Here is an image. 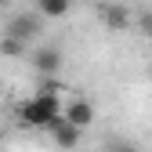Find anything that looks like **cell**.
I'll return each mask as SVG.
<instances>
[{"label": "cell", "instance_id": "1", "mask_svg": "<svg viewBox=\"0 0 152 152\" xmlns=\"http://www.w3.org/2000/svg\"><path fill=\"white\" fill-rule=\"evenodd\" d=\"M18 120L26 127H36V130H51L54 120H62V102H58V91L54 87H44L40 94L18 102Z\"/></svg>", "mask_w": 152, "mask_h": 152}, {"label": "cell", "instance_id": "2", "mask_svg": "<svg viewBox=\"0 0 152 152\" xmlns=\"http://www.w3.org/2000/svg\"><path fill=\"white\" fill-rule=\"evenodd\" d=\"M62 120L72 123L76 130H87V127L94 123V105H91L87 98H69V102L62 105Z\"/></svg>", "mask_w": 152, "mask_h": 152}, {"label": "cell", "instance_id": "3", "mask_svg": "<svg viewBox=\"0 0 152 152\" xmlns=\"http://www.w3.org/2000/svg\"><path fill=\"white\" fill-rule=\"evenodd\" d=\"M102 22H105V29H130L134 26V15H130V7H123V4H102Z\"/></svg>", "mask_w": 152, "mask_h": 152}, {"label": "cell", "instance_id": "4", "mask_svg": "<svg viewBox=\"0 0 152 152\" xmlns=\"http://www.w3.org/2000/svg\"><path fill=\"white\" fill-rule=\"evenodd\" d=\"M36 33H40V18H36V15H18L11 22V29H7V36H15L18 44L36 40Z\"/></svg>", "mask_w": 152, "mask_h": 152}, {"label": "cell", "instance_id": "5", "mask_svg": "<svg viewBox=\"0 0 152 152\" xmlns=\"http://www.w3.org/2000/svg\"><path fill=\"white\" fill-rule=\"evenodd\" d=\"M47 134L54 138V145H58V148H76V145H80V138H83V130H76V127L65 123V120H54V127L47 130Z\"/></svg>", "mask_w": 152, "mask_h": 152}, {"label": "cell", "instance_id": "6", "mask_svg": "<svg viewBox=\"0 0 152 152\" xmlns=\"http://www.w3.org/2000/svg\"><path fill=\"white\" fill-rule=\"evenodd\" d=\"M33 65L40 69L44 76H54V72L62 69V51L58 47H40V51L33 54Z\"/></svg>", "mask_w": 152, "mask_h": 152}, {"label": "cell", "instance_id": "7", "mask_svg": "<svg viewBox=\"0 0 152 152\" xmlns=\"http://www.w3.org/2000/svg\"><path fill=\"white\" fill-rule=\"evenodd\" d=\"M40 18H65L69 15V0H36Z\"/></svg>", "mask_w": 152, "mask_h": 152}, {"label": "cell", "instance_id": "8", "mask_svg": "<svg viewBox=\"0 0 152 152\" xmlns=\"http://www.w3.org/2000/svg\"><path fill=\"white\" fill-rule=\"evenodd\" d=\"M22 51H26V44H18L15 36H4V40H0V54H4V58H18Z\"/></svg>", "mask_w": 152, "mask_h": 152}, {"label": "cell", "instance_id": "9", "mask_svg": "<svg viewBox=\"0 0 152 152\" xmlns=\"http://www.w3.org/2000/svg\"><path fill=\"white\" fill-rule=\"evenodd\" d=\"M134 22H138V26H141V29L152 36V15H141V18H134Z\"/></svg>", "mask_w": 152, "mask_h": 152}, {"label": "cell", "instance_id": "10", "mask_svg": "<svg viewBox=\"0 0 152 152\" xmlns=\"http://www.w3.org/2000/svg\"><path fill=\"white\" fill-rule=\"evenodd\" d=\"M0 4H4V0H0Z\"/></svg>", "mask_w": 152, "mask_h": 152}]
</instances>
